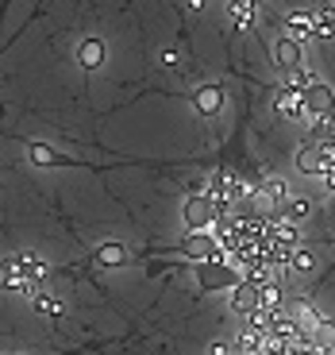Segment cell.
Masks as SVG:
<instances>
[{
	"label": "cell",
	"mask_w": 335,
	"mask_h": 355,
	"mask_svg": "<svg viewBox=\"0 0 335 355\" xmlns=\"http://www.w3.org/2000/svg\"><path fill=\"white\" fill-rule=\"evenodd\" d=\"M305 116H312V120H324V124H332L335 120V93L332 85H324V81H312L305 93Z\"/></svg>",
	"instance_id": "6da1fadb"
},
{
	"label": "cell",
	"mask_w": 335,
	"mask_h": 355,
	"mask_svg": "<svg viewBox=\"0 0 335 355\" xmlns=\"http://www.w3.org/2000/svg\"><path fill=\"white\" fill-rule=\"evenodd\" d=\"M181 216H185V224L193 232H208L216 224V201H212V193H193L185 201V209H181Z\"/></svg>",
	"instance_id": "7a4b0ae2"
},
{
	"label": "cell",
	"mask_w": 335,
	"mask_h": 355,
	"mask_svg": "<svg viewBox=\"0 0 335 355\" xmlns=\"http://www.w3.org/2000/svg\"><path fill=\"white\" fill-rule=\"evenodd\" d=\"M181 251H185L189 259H197V263H220L224 248L216 236H208V232H193L185 243H181Z\"/></svg>",
	"instance_id": "3957f363"
},
{
	"label": "cell",
	"mask_w": 335,
	"mask_h": 355,
	"mask_svg": "<svg viewBox=\"0 0 335 355\" xmlns=\"http://www.w3.org/2000/svg\"><path fill=\"white\" fill-rule=\"evenodd\" d=\"M273 62H278V70L289 78V73L305 70V58H300V43H293L289 35H282L278 43H273Z\"/></svg>",
	"instance_id": "277c9868"
},
{
	"label": "cell",
	"mask_w": 335,
	"mask_h": 355,
	"mask_svg": "<svg viewBox=\"0 0 335 355\" xmlns=\"http://www.w3.org/2000/svg\"><path fill=\"white\" fill-rule=\"evenodd\" d=\"M300 93H305V89H297V85H282L273 93V108H278L282 120H300V116H305V97H300Z\"/></svg>",
	"instance_id": "5b68a950"
},
{
	"label": "cell",
	"mask_w": 335,
	"mask_h": 355,
	"mask_svg": "<svg viewBox=\"0 0 335 355\" xmlns=\"http://www.w3.org/2000/svg\"><path fill=\"white\" fill-rule=\"evenodd\" d=\"M231 313H239V317H251V313H258V286H255V282L239 278V282L231 286Z\"/></svg>",
	"instance_id": "8992f818"
},
{
	"label": "cell",
	"mask_w": 335,
	"mask_h": 355,
	"mask_svg": "<svg viewBox=\"0 0 335 355\" xmlns=\"http://www.w3.org/2000/svg\"><path fill=\"white\" fill-rule=\"evenodd\" d=\"M235 282V270L228 263H201V286L204 290H220V286Z\"/></svg>",
	"instance_id": "52a82bcc"
},
{
	"label": "cell",
	"mask_w": 335,
	"mask_h": 355,
	"mask_svg": "<svg viewBox=\"0 0 335 355\" xmlns=\"http://www.w3.org/2000/svg\"><path fill=\"white\" fill-rule=\"evenodd\" d=\"M220 105H224V89L220 85H201L193 93V108L201 116H216V112H220Z\"/></svg>",
	"instance_id": "ba28073f"
},
{
	"label": "cell",
	"mask_w": 335,
	"mask_h": 355,
	"mask_svg": "<svg viewBox=\"0 0 335 355\" xmlns=\"http://www.w3.org/2000/svg\"><path fill=\"white\" fill-rule=\"evenodd\" d=\"M27 159L35 162V166H70V159L62 151L46 147V143H27Z\"/></svg>",
	"instance_id": "9c48e42d"
},
{
	"label": "cell",
	"mask_w": 335,
	"mask_h": 355,
	"mask_svg": "<svg viewBox=\"0 0 335 355\" xmlns=\"http://www.w3.org/2000/svg\"><path fill=\"white\" fill-rule=\"evenodd\" d=\"M285 35H289L293 43H309L312 39V16H305V12L285 16Z\"/></svg>",
	"instance_id": "30bf717a"
},
{
	"label": "cell",
	"mask_w": 335,
	"mask_h": 355,
	"mask_svg": "<svg viewBox=\"0 0 335 355\" xmlns=\"http://www.w3.org/2000/svg\"><path fill=\"white\" fill-rule=\"evenodd\" d=\"M78 62L85 66V70H97V66L105 62V43H100V39H85V43L78 46Z\"/></svg>",
	"instance_id": "8fae6325"
},
{
	"label": "cell",
	"mask_w": 335,
	"mask_h": 355,
	"mask_svg": "<svg viewBox=\"0 0 335 355\" xmlns=\"http://www.w3.org/2000/svg\"><path fill=\"white\" fill-rule=\"evenodd\" d=\"M228 16L235 27H251L255 24V0H228Z\"/></svg>",
	"instance_id": "7c38bea8"
},
{
	"label": "cell",
	"mask_w": 335,
	"mask_h": 355,
	"mask_svg": "<svg viewBox=\"0 0 335 355\" xmlns=\"http://www.w3.org/2000/svg\"><path fill=\"white\" fill-rule=\"evenodd\" d=\"M309 213H312V201H309V197H289V201L282 205V220H289V224H300Z\"/></svg>",
	"instance_id": "4fadbf2b"
},
{
	"label": "cell",
	"mask_w": 335,
	"mask_h": 355,
	"mask_svg": "<svg viewBox=\"0 0 335 355\" xmlns=\"http://www.w3.org/2000/svg\"><path fill=\"white\" fill-rule=\"evenodd\" d=\"M97 263L100 266H124L127 263V248H124V243H100V248H97Z\"/></svg>",
	"instance_id": "5bb4252c"
},
{
	"label": "cell",
	"mask_w": 335,
	"mask_h": 355,
	"mask_svg": "<svg viewBox=\"0 0 335 355\" xmlns=\"http://www.w3.org/2000/svg\"><path fill=\"white\" fill-rule=\"evenodd\" d=\"M312 266H316V259H312V251H309V248H297V251H293L289 270H297V275H309Z\"/></svg>",
	"instance_id": "9a60e30c"
},
{
	"label": "cell",
	"mask_w": 335,
	"mask_h": 355,
	"mask_svg": "<svg viewBox=\"0 0 335 355\" xmlns=\"http://www.w3.org/2000/svg\"><path fill=\"white\" fill-rule=\"evenodd\" d=\"M35 309H39V313H46V317H58V313H62V305L54 302L51 293L39 290V293H35Z\"/></svg>",
	"instance_id": "2e32d148"
},
{
	"label": "cell",
	"mask_w": 335,
	"mask_h": 355,
	"mask_svg": "<svg viewBox=\"0 0 335 355\" xmlns=\"http://www.w3.org/2000/svg\"><path fill=\"white\" fill-rule=\"evenodd\" d=\"M162 66H170V70H177V73H185V70H181L185 62H181V54H177L174 46H170V51H162Z\"/></svg>",
	"instance_id": "e0dca14e"
},
{
	"label": "cell",
	"mask_w": 335,
	"mask_h": 355,
	"mask_svg": "<svg viewBox=\"0 0 335 355\" xmlns=\"http://www.w3.org/2000/svg\"><path fill=\"white\" fill-rule=\"evenodd\" d=\"M320 16H324V19H327V24H332V27H335V8H324V12H320Z\"/></svg>",
	"instance_id": "ac0fdd59"
},
{
	"label": "cell",
	"mask_w": 335,
	"mask_h": 355,
	"mask_svg": "<svg viewBox=\"0 0 335 355\" xmlns=\"http://www.w3.org/2000/svg\"><path fill=\"white\" fill-rule=\"evenodd\" d=\"M189 8H193V12H201V8H204V0H189Z\"/></svg>",
	"instance_id": "d6986e66"
}]
</instances>
